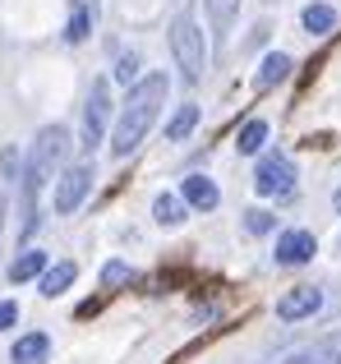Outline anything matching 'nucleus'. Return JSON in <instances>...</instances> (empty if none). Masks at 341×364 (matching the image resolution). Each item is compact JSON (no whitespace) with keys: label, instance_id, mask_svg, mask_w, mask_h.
<instances>
[{"label":"nucleus","instance_id":"nucleus-1","mask_svg":"<svg viewBox=\"0 0 341 364\" xmlns=\"http://www.w3.org/2000/svg\"><path fill=\"white\" fill-rule=\"evenodd\" d=\"M166 92H170V79L157 74V70L129 88V97L120 102L116 124H111V157H129V152L153 134V124H157V116H162V107H166Z\"/></svg>","mask_w":341,"mask_h":364},{"label":"nucleus","instance_id":"nucleus-2","mask_svg":"<svg viewBox=\"0 0 341 364\" xmlns=\"http://www.w3.org/2000/svg\"><path fill=\"white\" fill-rule=\"evenodd\" d=\"M166 37H170V55H175L180 79H185V83H198V79H203V60H207V55H203V33H198L189 5L170 18V33Z\"/></svg>","mask_w":341,"mask_h":364},{"label":"nucleus","instance_id":"nucleus-3","mask_svg":"<svg viewBox=\"0 0 341 364\" xmlns=\"http://www.w3.org/2000/svg\"><path fill=\"white\" fill-rule=\"evenodd\" d=\"M70 148H74V143H70V129H65V124H42L37 139H33V148H28V157H23V171L46 185V180L65 166Z\"/></svg>","mask_w":341,"mask_h":364},{"label":"nucleus","instance_id":"nucleus-4","mask_svg":"<svg viewBox=\"0 0 341 364\" xmlns=\"http://www.w3.org/2000/svg\"><path fill=\"white\" fill-rule=\"evenodd\" d=\"M107 120H111V79H92L88 102H83V152H97L102 139H107Z\"/></svg>","mask_w":341,"mask_h":364},{"label":"nucleus","instance_id":"nucleus-5","mask_svg":"<svg viewBox=\"0 0 341 364\" xmlns=\"http://www.w3.org/2000/svg\"><path fill=\"white\" fill-rule=\"evenodd\" d=\"M254 189L263 198H291L296 194V161L286 152H263L259 171H254Z\"/></svg>","mask_w":341,"mask_h":364},{"label":"nucleus","instance_id":"nucleus-6","mask_svg":"<svg viewBox=\"0 0 341 364\" xmlns=\"http://www.w3.org/2000/svg\"><path fill=\"white\" fill-rule=\"evenodd\" d=\"M88 194H92V161H79V166H60V180H55V213L60 217H70V213H79L83 203H88Z\"/></svg>","mask_w":341,"mask_h":364},{"label":"nucleus","instance_id":"nucleus-7","mask_svg":"<svg viewBox=\"0 0 341 364\" xmlns=\"http://www.w3.org/2000/svg\"><path fill=\"white\" fill-rule=\"evenodd\" d=\"M318 309H323V291H318V286H296V291H286V295L277 300V318H281V323L314 318Z\"/></svg>","mask_w":341,"mask_h":364},{"label":"nucleus","instance_id":"nucleus-8","mask_svg":"<svg viewBox=\"0 0 341 364\" xmlns=\"http://www.w3.org/2000/svg\"><path fill=\"white\" fill-rule=\"evenodd\" d=\"M314 254H318V240L309 231H281L277 235V263L281 267H300V263H309Z\"/></svg>","mask_w":341,"mask_h":364},{"label":"nucleus","instance_id":"nucleus-9","mask_svg":"<svg viewBox=\"0 0 341 364\" xmlns=\"http://www.w3.org/2000/svg\"><path fill=\"white\" fill-rule=\"evenodd\" d=\"M180 198H185V208H194V213H212V208L222 203V189H217L207 176H185Z\"/></svg>","mask_w":341,"mask_h":364},{"label":"nucleus","instance_id":"nucleus-10","mask_svg":"<svg viewBox=\"0 0 341 364\" xmlns=\"http://www.w3.org/2000/svg\"><path fill=\"white\" fill-rule=\"evenodd\" d=\"M74 277H79V263L74 258H65V263H51L42 277H37V291L46 295V300H55V295H65L74 286Z\"/></svg>","mask_w":341,"mask_h":364},{"label":"nucleus","instance_id":"nucleus-11","mask_svg":"<svg viewBox=\"0 0 341 364\" xmlns=\"http://www.w3.org/2000/svg\"><path fill=\"white\" fill-rule=\"evenodd\" d=\"M291 70H296V65H291V55H281V51L263 55L259 74H254V92H268V88H277V83H286Z\"/></svg>","mask_w":341,"mask_h":364},{"label":"nucleus","instance_id":"nucleus-12","mask_svg":"<svg viewBox=\"0 0 341 364\" xmlns=\"http://www.w3.org/2000/svg\"><path fill=\"white\" fill-rule=\"evenodd\" d=\"M51 267V258L42 254V249H33V245H23L14 254V263H9V282H37V277Z\"/></svg>","mask_w":341,"mask_h":364},{"label":"nucleus","instance_id":"nucleus-13","mask_svg":"<svg viewBox=\"0 0 341 364\" xmlns=\"http://www.w3.org/2000/svg\"><path fill=\"white\" fill-rule=\"evenodd\" d=\"M46 355H51V337L46 332H28V337H18L9 346V364H42Z\"/></svg>","mask_w":341,"mask_h":364},{"label":"nucleus","instance_id":"nucleus-14","mask_svg":"<svg viewBox=\"0 0 341 364\" xmlns=\"http://www.w3.org/2000/svg\"><path fill=\"white\" fill-rule=\"evenodd\" d=\"M153 217H157V226L175 231V226H185L189 208H185V198H180V194H157L153 198Z\"/></svg>","mask_w":341,"mask_h":364},{"label":"nucleus","instance_id":"nucleus-15","mask_svg":"<svg viewBox=\"0 0 341 364\" xmlns=\"http://www.w3.org/2000/svg\"><path fill=\"white\" fill-rule=\"evenodd\" d=\"M88 33H92V5L88 0H74L70 18H65V42L79 46V42H88Z\"/></svg>","mask_w":341,"mask_h":364},{"label":"nucleus","instance_id":"nucleus-16","mask_svg":"<svg viewBox=\"0 0 341 364\" xmlns=\"http://www.w3.org/2000/svg\"><path fill=\"white\" fill-rule=\"evenodd\" d=\"M263 143H268V120H244L240 134H235V148H240L244 157H259Z\"/></svg>","mask_w":341,"mask_h":364},{"label":"nucleus","instance_id":"nucleus-17","mask_svg":"<svg viewBox=\"0 0 341 364\" xmlns=\"http://www.w3.org/2000/svg\"><path fill=\"white\" fill-rule=\"evenodd\" d=\"M198 116H203V111H198L194 102H185V107H180L175 116H170V124H166V139H170V143H185L189 134L198 129Z\"/></svg>","mask_w":341,"mask_h":364},{"label":"nucleus","instance_id":"nucleus-18","mask_svg":"<svg viewBox=\"0 0 341 364\" xmlns=\"http://www.w3.org/2000/svg\"><path fill=\"white\" fill-rule=\"evenodd\" d=\"M235 14H240V0H207V18H212L217 42H222V37L235 28Z\"/></svg>","mask_w":341,"mask_h":364},{"label":"nucleus","instance_id":"nucleus-19","mask_svg":"<svg viewBox=\"0 0 341 364\" xmlns=\"http://www.w3.org/2000/svg\"><path fill=\"white\" fill-rule=\"evenodd\" d=\"M300 23H305L309 33H318V37H323V33H332V28H337V9H332V5H305Z\"/></svg>","mask_w":341,"mask_h":364},{"label":"nucleus","instance_id":"nucleus-20","mask_svg":"<svg viewBox=\"0 0 341 364\" xmlns=\"http://www.w3.org/2000/svg\"><path fill=\"white\" fill-rule=\"evenodd\" d=\"M337 360V346L332 341H318V346H300V350H291L281 364H332Z\"/></svg>","mask_w":341,"mask_h":364},{"label":"nucleus","instance_id":"nucleus-21","mask_svg":"<svg viewBox=\"0 0 341 364\" xmlns=\"http://www.w3.org/2000/svg\"><path fill=\"white\" fill-rule=\"evenodd\" d=\"M134 267H129V263H120V258H116V263H107V267H102V286H107V291H120V286H129V282H134Z\"/></svg>","mask_w":341,"mask_h":364},{"label":"nucleus","instance_id":"nucleus-22","mask_svg":"<svg viewBox=\"0 0 341 364\" xmlns=\"http://www.w3.org/2000/svg\"><path fill=\"white\" fill-rule=\"evenodd\" d=\"M244 231L249 235H272L277 231V217H272L268 208H249V213H244Z\"/></svg>","mask_w":341,"mask_h":364},{"label":"nucleus","instance_id":"nucleus-23","mask_svg":"<svg viewBox=\"0 0 341 364\" xmlns=\"http://www.w3.org/2000/svg\"><path fill=\"white\" fill-rule=\"evenodd\" d=\"M18 171H23V157H18V148H5V152H0V180H9V185H14Z\"/></svg>","mask_w":341,"mask_h":364},{"label":"nucleus","instance_id":"nucleus-24","mask_svg":"<svg viewBox=\"0 0 341 364\" xmlns=\"http://www.w3.org/2000/svg\"><path fill=\"white\" fill-rule=\"evenodd\" d=\"M116 79H120V83H139V55H134V51H120Z\"/></svg>","mask_w":341,"mask_h":364},{"label":"nucleus","instance_id":"nucleus-25","mask_svg":"<svg viewBox=\"0 0 341 364\" xmlns=\"http://www.w3.org/2000/svg\"><path fill=\"white\" fill-rule=\"evenodd\" d=\"M14 318H18V304L14 300H0V332L14 328Z\"/></svg>","mask_w":341,"mask_h":364},{"label":"nucleus","instance_id":"nucleus-26","mask_svg":"<svg viewBox=\"0 0 341 364\" xmlns=\"http://www.w3.org/2000/svg\"><path fill=\"white\" fill-rule=\"evenodd\" d=\"M5 217H9V198L0 194V235H5Z\"/></svg>","mask_w":341,"mask_h":364},{"label":"nucleus","instance_id":"nucleus-27","mask_svg":"<svg viewBox=\"0 0 341 364\" xmlns=\"http://www.w3.org/2000/svg\"><path fill=\"white\" fill-rule=\"evenodd\" d=\"M332 203H337V213H341V189H337V198H332Z\"/></svg>","mask_w":341,"mask_h":364}]
</instances>
